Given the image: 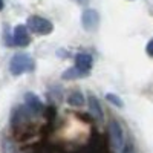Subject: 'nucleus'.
I'll return each mask as SVG.
<instances>
[{"instance_id":"5","label":"nucleus","mask_w":153,"mask_h":153,"mask_svg":"<svg viewBox=\"0 0 153 153\" xmlns=\"http://www.w3.org/2000/svg\"><path fill=\"white\" fill-rule=\"evenodd\" d=\"M75 69L83 75H87L92 69V57L89 54H78L75 58Z\"/></svg>"},{"instance_id":"3","label":"nucleus","mask_w":153,"mask_h":153,"mask_svg":"<svg viewBox=\"0 0 153 153\" xmlns=\"http://www.w3.org/2000/svg\"><path fill=\"white\" fill-rule=\"evenodd\" d=\"M109 138H110V144L112 149L115 150H121L124 147V135H123V129L120 123H117L115 120L109 121Z\"/></svg>"},{"instance_id":"1","label":"nucleus","mask_w":153,"mask_h":153,"mask_svg":"<svg viewBox=\"0 0 153 153\" xmlns=\"http://www.w3.org/2000/svg\"><path fill=\"white\" fill-rule=\"evenodd\" d=\"M35 68L34 60L26 55V54H17L12 57L11 63H9V71L14 75H22V74H28L32 72Z\"/></svg>"},{"instance_id":"9","label":"nucleus","mask_w":153,"mask_h":153,"mask_svg":"<svg viewBox=\"0 0 153 153\" xmlns=\"http://www.w3.org/2000/svg\"><path fill=\"white\" fill-rule=\"evenodd\" d=\"M68 103H69L71 106H74V107H81V106L84 104V97H83V94H80V92H72V94L68 97Z\"/></svg>"},{"instance_id":"12","label":"nucleus","mask_w":153,"mask_h":153,"mask_svg":"<svg viewBox=\"0 0 153 153\" xmlns=\"http://www.w3.org/2000/svg\"><path fill=\"white\" fill-rule=\"evenodd\" d=\"M76 3H80V5H87L89 3V0H75Z\"/></svg>"},{"instance_id":"2","label":"nucleus","mask_w":153,"mask_h":153,"mask_svg":"<svg viewBox=\"0 0 153 153\" xmlns=\"http://www.w3.org/2000/svg\"><path fill=\"white\" fill-rule=\"evenodd\" d=\"M28 29H31L32 32H35L38 35H46V34L52 32L54 25L40 16H32L28 19Z\"/></svg>"},{"instance_id":"4","label":"nucleus","mask_w":153,"mask_h":153,"mask_svg":"<svg viewBox=\"0 0 153 153\" xmlns=\"http://www.w3.org/2000/svg\"><path fill=\"white\" fill-rule=\"evenodd\" d=\"M98 12L94 9H86L81 16V25L86 31H94L98 26Z\"/></svg>"},{"instance_id":"13","label":"nucleus","mask_w":153,"mask_h":153,"mask_svg":"<svg viewBox=\"0 0 153 153\" xmlns=\"http://www.w3.org/2000/svg\"><path fill=\"white\" fill-rule=\"evenodd\" d=\"M3 9V0H0V11Z\"/></svg>"},{"instance_id":"8","label":"nucleus","mask_w":153,"mask_h":153,"mask_svg":"<svg viewBox=\"0 0 153 153\" xmlns=\"http://www.w3.org/2000/svg\"><path fill=\"white\" fill-rule=\"evenodd\" d=\"M89 107H91V112H92V115H94L97 120H101V118H103V110H101L98 100H97L94 95L89 97Z\"/></svg>"},{"instance_id":"11","label":"nucleus","mask_w":153,"mask_h":153,"mask_svg":"<svg viewBox=\"0 0 153 153\" xmlns=\"http://www.w3.org/2000/svg\"><path fill=\"white\" fill-rule=\"evenodd\" d=\"M146 51H147V54L150 55V57H153V38L147 43V48H146Z\"/></svg>"},{"instance_id":"10","label":"nucleus","mask_w":153,"mask_h":153,"mask_svg":"<svg viewBox=\"0 0 153 153\" xmlns=\"http://www.w3.org/2000/svg\"><path fill=\"white\" fill-rule=\"evenodd\" d=\"M106 98H107V101L113 103L115 106H118V107H121V106H123V101H121L117 95H113V94H107V95H106Z\"/></svg>"},{"instance_id":"6","label":"nucleus","mask_w":153,"mask_h":153,"mask_svg":"<svg viewBox=\"0 0 153 153\" xmlns=\"http://www.w3.org/2000/svg\"><path fill=\"white\" fill-rule=\"evenodd\" d=\"M14 43L17 46H28L31 43V35L28 32V26L19 25L14 29Z\"/></svg>"},{"instance_id":"7","label":"nucleus","mask_w":153,"mask_h":153,"mask_svg":"<svg viewBox=\"0 0 153 153\" xmlns=\"http://www.w3.org/2000/svg\"><path fill=\"white\" fill-rule=\"evenodd\" d=\"M26 107L32 112V113H37V112H40L43 104H42V101L38 100L34 94H28L26 95Z\"/></svg>"}]
</instances>
